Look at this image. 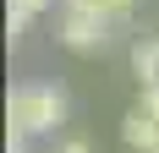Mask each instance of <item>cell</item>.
<instances>
[{"label":"cell","mask_w":159,"mask_h":153,"mask_svg":"<svg viewBox=\"0 0 159 153\" xmlns=\"http://www.w3.org/2000/svg\"><path fill=\"white\" fill-rule=\"evenodd\" d=\"M66 126V93L55 82H16L11 98H6V131L16 137H49Z\"/></svg>","instance_id":"6da1fadb"},{"label":"cell","mask_w":159,"mask_h":153,"mask_svg":"<svg viewBox=\"0 0 159 153\" xmlns=\"http://www.w3.org/2000/svg\"><path fill=\"white\" fill-rule=\"evenodd\" d=\"M55 38H61L71 55H99V49L110 44V22H99V16L71 11V6H66V11H61V28H55Z\"/></svg>","instance_id":"7a4b0ae2"},{"label":"cell","mask_w":159,"mask_h":153,"mask_svg":"<svg viewBox=\"0 0 159 153\" xmlns=\"http://www.w3.org/2000/svg\"><path fill=\"white\" fill-rule=\"evenodd\" d=\"M121 137H126L132 153H154V148H159V115H154L148 104H132L126 120H121Z\"/></svg>","instance_id":"3957f363"},{"label":"cell","mask_w":159,"mask_h":153,"mask_svg":"<svg viewBox=\"0 0 159 153\" xmlns=\"http://www.w3.org/2000/svg\"><path fill=\"white\" fill-rule=\"evenodd\" d=\"M132 71H137L143 93H159V38H143L132 49Z\"/></svg>","instance_id":"277c9868"},{"label":"cell","mask_w":159,"mask_h":153,"mask_svg":"<svg viewBox=\"0 0 159 153\" xmlns=\"http://www.w3.org/2000/svg\"><path fill=\"white\" fill-rule=\"evenodd\" d=\"M66 6H71V11H88V16H99V22H126L132 16V6H137V0H66Z\"/></svg>","instance_id":"5b68a950"},{"label":"cell","mask_w":159,"mask_h":153,"mask_svg":"<svg viewBox=\"0 0 159 153\" xmlns=\"http://www.w3.org/2000/svg\"><path fill=\"white\" fill-rule=\"evenodd\" d=\"M11 6H16V11H33V16H39V11H49L55 0H11Z\"/></svg>","instance_id":"8992f818"},{"label":"cell","mask_w":159,"mask_h":153,"mask_svg":"<svg viewBox=\"0 0 159 153\" xmlns=\"http://www.w3.org/2000/svg\"><path fill=\"white\" fill-rule=\"evenodd\" d=\"M61 153H93V148H88V137H66V142H61Z\"/></svg>","instance_id":"52a82bcc"},{"label":"cell","mask_w":159,"mask_h":153,"mask_svg":"<svg viewBox=\"0 0 159 153\" xmlns=\"http://www.w3.org/2000/svg\"><path fill=\"white\" fill-rule=\"evenodd\" d=\"M154 153H159V148H154Z\"/></svg>","instance_id":"ba28073f"}]
</instances>
